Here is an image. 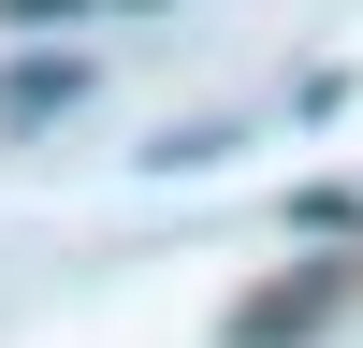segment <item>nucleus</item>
<instances>
[{
    "instance_id": "nucleus-1",
    "label": "nucleus",
    "mask_w": 363,
    "mask_h": 348,
    "mask_svg": "<svg viewBox=\"0 0 363 348\" xmlns=\"http://www.w3.org/2000/svg\"><path fill=\"white\" fill-rule=\"evenodd\" d=\"M335 290H349V276H306V290H262V305H233V348H277V334H306Z\"/></svg>"
}]
</instances>
